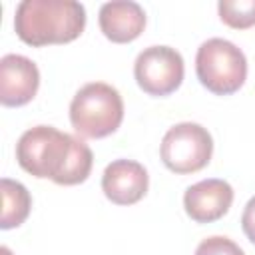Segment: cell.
<instances>
[{
	"label": "cell",
	"instance_id": "obj_1",
	"mask_svg": "<svg viewBox=\"0 0 255 255\" xmlns=\"http://www.w3.org/2000/svg\"><path fill=\"white\" fill-rule=\"evenodd\" d=\"M16 159L30 175L48 177L58 185L84 183L94 165L88 143L52 126L26 129L16 143Z\"/></svg>",
	"mask_w": 255,
	"mask_h": 255
},
{
	"label": "cell",
	"instance_id": "obj_2",
	"mask_svg": "<svg viewBox=\"0 0 255 255\" xmlns=\"http://www.w3.org/2000/svg\"><path fill=\"white\" fill-rule=\"evenodd\" d=\"M86 28V8L74 0H22L16 6L14 30L34 48L68 44Z\"/></svg>",
	"mask_w": 255,
	"mask_h": 255
},
{
	"label": "cell",
	"instance_id": "obj_3",
	"mask_svg": "<svg viewBox=\"0 0 255 255\" xmlns=\"http://www.w3.org/2000/svg\"><path fill=\"white\" fill-rule=\"evenodd\" d=\"M124 120L120 92L104 82L82 86L70 104V124L82 137L100 139L114 133Z\"/></svg>",
	"mask_w": 255,
	"mask_h": 255
},
{
	"label": "cell",
	"instance_id": "obj_4",
	"mask_svg": "<svg viewBox=\"0 0 255 255\" xmlns=\"http://www.w3.org/2000/svg\"><path fill=\"white\" fill-rule=\"evenodd\" d=\"M195 74L203 88L217 96L235 94L247 78V58L229 40L209 38L195 54Z\"/></svg>",
	"mask_w": 255,
	"mask_h": 255
},
{
	"label": "cell",
	"instance_id": "obj_5",
	"mask_svg": "<svg viewBox=\"0 0 255 255\" xmlns=\"http://www.w3.org/2000/svg\"><path fill=\"white\" fill-rule=\"evenodd\" d=\"M161 161L173 173H195L203 169L213 155L211 133L193 122H181L169 128L159 145Z\"/></svg>",
	"mask_w": 255,
	"mask_h": 255
},
{
	"label": "cell",
	"instance_id": "obj_6",
	"mask_svg": "<svg viewBox=\"0 0 255 255\" xmlns=\"http://www.w3.org/2000/svg\"><path fill=\"white\" fill-rule=\"evenodd\" d=\"M185 66L175 48L149 46L141 50L133 64V76L137 86L155 98L173 94L183 82Z\"/></svg>",
	"mask_w": 255,
	"mask_h": 255
},
{
	"label": "cell",
	"instance_id": "obj_7",
	"mask_svg": "<svg viewBox=\"0 0 255 255\" xmlns=\"http://www.w3.org/2000/svg\"><path fill=\"white\" fill-rule=\"evenodd\" d=\"M40 88L38 66L20 54H6L0 60V102L8 108H20L34 100Z\"/></svg>",
	"mask_w": 255,
	"mask_h": 255
},
{
	"label": "cell",
	"instance_id": "obj_8",
	"mask_svg": "<svg viewBox=\"0 0 255 255\" xmlns=\"http://www.w3.org/2000/svg\"><path fill=\"white\" fill-rule=\"evenodd\" d=\"M233 203V187L217 177L201 179L185 189L183 207L195 223H211L221 219Z\"/></svg>",
	"mask_w": 255,
	"mask_h": 255
},
{
	"label": "cell",
	"instance_id": "obj_9",
	"mask_svg": "<svg viewBox=\"0 0 255 255\" xmlns=\"http://www.w3.org/2000/svg\"><path fill=\"white\" fill-rule=\"evenodd\" d=\"M149 177L141 163L133 159L112 161L102 175L104 195L116 205H133L147 193Z\"/></svg>",
	"mask_w": 255,
	"mask_h": 255
},
{
	"label": "cell",
	"instance_id": "obj_10",
	"mask_svg": "<svg viewBox=\"0 0 255 255\" xmlns=\"http://www.w3.org/2000/svg\"><path fill=\"white\" fill-rule=\"evenodd\" d=\"M100 30L114 44L133 42L145 28V12L137 2L114 0L106 2L98 14Z\"/></svg>",
	"mask_w": 255,
	"mask_h": 255
},
{
	"label": "cell",
	"instance_id": "obj_11",
	"mask_svg": "<svg viewBox=\"0 0 255 255\" xmlns=\"http://www.w3.org/2000/svg\"><path fill=\"white\" fill-rule=\"evenodd\" d=\"M2 219L0 227L2 229H12L18 227L26 221L32 209V197L28 189L10 177H2Z\"/></svg>",
	"mask_w": 255,
	"mask_h": 255
},
{
	"label": "cell",
	"instance_id": "obj_12",
	"mask_svg": "<svg viewBox=\"0 0 255 255\" xmlns=\"http://www.w3.org/2000/svg\"><path fill=\"white\" fill-rule=\"evenodd\" d=\"M217 12L229 28L245 30L255 26V0H221Z\"/></svg>",
	"mask_w": 255,
	"mask_h": 255
},
{
	"label": "cell",
	"instance_id": "obj_13",
	"mask_svg": "<svg viewBox=\"0 0 255 255\" xmlns=\"http://www.w3.org/2000/svg\"><path fill=\"white\" fill-rule=\"evenodd\" d=\"M195 255H245L243 249L231 241L229 237H221V235H213V237H207L203 239L197 249H195Z\"/></svg>",
	"mask_w": 255,
	"mask_h": 255
},
{
	"label": "cell",
	"instance_id": "obj_14",
	"mask_svg": "<svg viewBox=\"0 0 255 255\" xmlns=\"http://www.w3.org/2000/svg\"><path fill=\"white\" fill-rule=\"evenodd\" d=\"M241 227H243V233L247 235V239L255 245V195L247 201V205H245V209H243Z\"/></svg>",
	"mask_w": 255,
	"mask_h": 255
},
{
	"label": "cell",
	"instance_id": "obj_15",
	"mask_svg": "<svg viewBox=\"0 0 255 255\" xmlns=\"http://www.w3.org/2000/svg\"><path fill=\"white\" fill-rule=\"evenodd\" d=\"M0 255H12V251L8 247H0Z\"/></svg>",
	"mask_w": 255,
	"mask_h": 255
}]
</instances>
